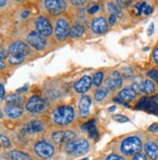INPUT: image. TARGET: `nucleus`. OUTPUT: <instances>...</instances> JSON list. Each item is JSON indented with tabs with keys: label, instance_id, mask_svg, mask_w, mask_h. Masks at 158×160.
I'll use <instances>...</instances> for the list:
<instances>
[{
	"label": "nucleus",
	"instance_id": "obj_44",
	"mask_svg": "<svg viewBox=\"0 0 158 160\" xmlns=\"http://www.w3.org/2000/svg\"><path fill=\"white\" fill-rule=\"evenodd\" d=\"M6 93H5V88L2 82H0V103H2L5 99Z\"/></svg>",
	"mask_w": 158,
	"mask_h": 160
},
{
	"label": "nucleus",
	"instance_id": "obj_35",
	"mask_svg": "<svg viewBox=\"0 0 158 160\" xmlns=\"http://www.w3.org/2000/svg\"><path fill=\"white\" fill-rule=\"evenodd\" d=\"M115 1L119 5L121 6L122 8H127V7H130L134 4V2L136 0H115Z\"/></svg>",
	"mask_w": 158,
	"mask_h": 160
},
{
	"label": "nucleus",
	"instance_id": "obj_31",
	"mask_svg": "<svg viewBox=\"0 0 158 160\" xmlns=\"http://www.w3.org/2000/svg\"><path fill=\"white\" fill-rule=\"evenodd\" d=\"M105 78V74L103 71H97L94 73L93 77H92V84H93L94 88H99L103 84Z\"/></svg>",
	"mask_w": 158,
	"mask_h": 160
},
{
	"label": "nucleus",
	"instance_id": "obj_36",
	"mask_svg": "<svg viewBox=\"0 0 158 160\" xmlns=\"http://www.w3.org/2000/svg\"><path fill=\"white\" fill-rule=\"evenodd\" d=\"M146 77L151 79L152 81H154L156 83H158V71L156 69H151L146 73Z\"/></svg>",
	"mask_w": 158,
	"mask_h": 160
},
{
	"label": "nucleus",
	"instance_id": "obj_13",
	"mask_svg": "<svg viewBox=\"0 0 158 160\" xmlns=\"http://www.w3.org/2000/svg\"><path fill=\"white\" fill-rule=\"evenodd\" d=\"M9 55L15 56H22V58H27L32 54L33 50L30 48V46L25 41L22 40H15L13 41L8 47Z\"/></svg>",
	"mask_w": 158,
	"mask_h": 160
},
{
	"label": "nucleus",
	"instance_id": "obj_47",
	"mask_svg": "<svg viewBox=\"0 0 158 160\" xmlns=\"http://www.w3.org/2000/svg\"><path fill=\"white\" fill-rule=\"evenodd\" d=\"M153 31H154V23H153V22H151V23L150 24V26H148V28H147L146 33H147V35H148V36H151V35H152V33H153Z\"/></svg>",
	"mask_w": 158,
	"mask_h": 160
},
{
	"label": "nucleus",
	"instance_id": "obj_29",
	"mask_svg": "<svg viewBox=\"0 0 158 160\" xmlns=\"http://www.w3.org/2000/svg\"><path fill=\"white\" fill-rule=\"evenodd\" d=\"M12 148H13V142L10 139V137H8L4 133H0V148L10 149Z\"/></svg>",
	"mask_w": 158,
	"mask_h": 160
},
{
	"label": "nucleus",
	"instance_id": "obj_39",
	"mask_svg": "<svg viewBox=\"0 0 158 160\" xmlns=\"http://www.w3.org/2000/svg\"><path fill=\"white\" fill-rule=\"evenodd\" d=\"M111 118H113V120L117 121V122H121V123L130 121V119L127 117L123 116V115H114L113 117H111Z\"/></svg>",
	"mask_w": 158,
	"mask_h": 160
},
{
	"label": "nucleus",
	"instance_id": "obj_17",
	"mask_svg": "<svg viewBox=\"0 0 158 160\" xmlns=\"http://www.w3.org/2000/svg\"><path fill=\"white\" fill-rule=\"evenodd\" d=\"M2 112L4 114V118H7L11 120H18L24 117L25 110L23 106L20 105H7L4 104L2 106Z\"/></svg>",
	"mask_w": 158,
	"mask_h": 160
},
{
	"label": "nucleus",
	"instance_id": "obj_32",
	"mask_svg": "<svg viewBox=\"0 0 158 160\" xmlns=\"http://www.w3.org/2000/svg\"><path fill=\"white\" fill-rule=\"evenodd\" d=\"M142 82H143V79L142 78H136L132 81L131 82V88L139 96L143 95V92H142Z\"/></svg>",
	"mask_w": 158,
	"mask_h": 160
},
{
	"label": "nucleus",
	"instance_id": "obj_33",
	"mask_svg": "<svg viewBox=\"0 0 158 160\" xmlns=\"http://www.w3.org/2000/svg\"><path fill=\"white\" fill-rule=\"evenodd\" d=\"M25 58L22 56H15V55H9V58L7 59V62L9 65H13V66H17L22 63L25 61Z\"/></svg>",
	"mask_w": 158,
	"mask_h": 160
},
{
	"label": "nucleus",
	"instance_id": "obj_53",
	"mask_svg": "<svg viewBox=\"0 0 158 160\" xmlns=\"http://www.w3.org/2000/svg\"><path fill=\"white\" fill-rule=\"evenodd\" d=\"M102 1H106V0H102Z\"/></svg>",
	"mask_w": 158,
	"mask_h": 160
},
{
	"label": "nucleus",
	"instance_id": "obj_16",
	"mask_svg": "<svg viewBox=\"0 0 158 160\" xmlns=\"http://www.w3.org/2000/svg\"><path fill=\"white\" fill-rule=\"evenodd\" d=\"M138 97L139 95L130 87H123L117 90L115 101L122 103V104H130V103L135 102Z\"/></svg>",
	"mask_w": 158,
	"mask_h": 160
},
{
	"label": "nucleus",
	"instance_id": "obj_49",
	"mask_svg": "<svg viewBox=\"0 0 158 160\" xmlns=\"http://www.w3.org/2000/svg\"><path fill=\"white\" fill-rule=\"evenodd\" d=\"M151 101H152V103L155 106H158V94H156V95H154L151 98Z\"/></svg>",
	"mask_w": 158,
	"mask_h": 160
},
{
	"label": "nucleus",
	"instance_id": "obj_50",
	"mask_svg": "<svg viewBox=\"0 0 158 160\" xmlns=\"http://www.w3.org/2000/svg\"><path fill=\"white\" fill-rule=\"evenodd\" d=\"M13 1H15L17 3H20V4H23V3H26V2H29L30 0H13Z\"/></svg>",
	"mask_w": 158,
	"mask_h": 160
},
{
	"label": "nucleus",
	"instance_id": "obj_26",
	"mask_svg": "<svg viewBox=\"0 0 158 160\" xmlns=\"http://www.w3.org/2000/svg\"><path fill=\"white\" fill-rule=\"evenodd\" d=\"M86 32V26L81 22H75L72 24L71 30H70V38L72 39H78L85 34Z\"/></svg>",
	"mask_w": 158,
	"mask_h": 160
},
{
	"label": "nucleus",
	"instance_id": "obj_23",
	"mask_svg": "<svg viewBox=\"0 0 158 160\" xmlns=\"http://www.w3.org/2000/svg\"><path fill=\"white\" fill-rule=\"evenodd\" d=\"M142 92L143 95H152L157 92V83L150 78L143 79L142 82Z\"/></svg>",
	"mask_w": 158,
	"mask_h": 160
},
{
	"label": "nucleus",
	"instance_id": "obj_6",
	"mask_svg": "<svg viewBox=\"0 0 158 160\" xmlns=\"http://www.w3.org/2000/svg\"><path fill=\"white\" fill-rule=\"evenodd\" d=\"M78 137H80V132L77 129L57 128V130L51 131L49 140L57 148H60V147H62L64 144H66Z\"/></svg>",
	"mask_w": 158,
	"mask_h": 160
},
{
	"label": "nucleus",
	"instance_id": "obj_34",
	"mask_svg": "<svg viewBox=\"0 0 158 160\" xmlns=\"http://www.w3.org/2000/svg\"><path fill=\"white\" fill-rule=\"evenodd\" d=\"M89 0H68V3L76 8H81L87 5Z\"/></svg>",
	"mask_w": 158,
	"mask_h": 160
},
{
	"label": "nucleus",
	"instance_id": "obj_37",
	"mask_svg": "<svg viewBox=\"0 0 158 160\" xmlns=\"http://www.w3.org/2000/svg\"><path fill=\"white\" fill-rule=\"evenodd\" d=\"M87 128H88V134H89V138L90 139H94L95 137H97L98 131H97L95 125H92V123H89Z\"/></svg>",
	"mask_w": 158,
	"mask_h": 160
},
{
	"label": "nucleus",
	"instance_id": "obj_52",
	"mask_svg": "<svg viewBox=\"0 0 158 160\" xmlns=\"http://www.w3.org/2000/svg\"><path fill=\"white\" fill-rule=\"evenodd\" d=\"M80 160H89V158H87V157H86V158H81Z\"/></svg>",
	"mask_w": 158,
	"mask_h": 160
},
{
	"label": "nucleus",
	"instance_id": "obj_22",
	"mask_svg": "<svg viewBox=\"0 0 158 160\" xmlns=\"http://www.w3.org/2000/svg\"><path fill=\"white\" fill-rule=\"evenodd\" d=\"M26 101V98L24 97L23 94L22 93H9L6 94L4 102L7 105H20V106H24V103Z\"/></svg>",
	"mask_w": 158,
	"mask_h": 160
},
{
	"label": "nucleus",
	"instance_id": "obj_20",
	"mask_svg": "<svg viewBox=\"0 0 158 160\" xmlns=\"http://www.w3.org/2000/svg\"><path fill=\"white\" fill-rule=\"evenodd\" d=\"M6 157L8 160H36V157L31 153L21 148H10L7 150Z\"/></svg>",
	"mask_w": 158,
	"mask_h": 160
},
{
	"label": "nucleus",
	"instance_id": "obj_51",
	"mask_svg": "<svg viewBox=\"0 0 158 160\" xmlns=\"http://www.w3.org/2000/svg\"><path fill=\"white\" fill-rule=\"evenodd\" d=\"M3 118H4V114H3V112H2L1 107H0V120H2Z\"/></svg>",
	"mask_w": 158,
	"mask_h": 160
},
{
	"label": "nucleus",
	"instance_id": "obj_28",
	"mask_svg": "<svg viewBox=\"0 0 158 160\" xmlns=\"http://www.w3.org/2000/svg\"><path fill=\"white\" fill-rule=\"evenodd\" d=\"M95 160H129V158L120 155L116 152H110V153H105L102 154L99 157H97Z\"/></svg>",
	"mask_w": 158,
	"mask_h": 160
},
{
	"label": "nucleus",
	"instance_id": "obj_41",
	"mask_svg": "<svg viewBox=\"0 0 158 160\" xmlns=\"http://www.w3.org/2000/svg\"><path fill=\"white\" fill-rule=\"evenodd\" d=\"M121 74H122L123 78H125V79H131L133 77V70L130 67H127V68H125L123 70V73H121Z\"/></svg>",
	"mask_w": 158,
	"mask_h": 160
},
{
	"label": "nucleus",
	"instance_id": "obj_38",
	"mask_svg": "<svg viewBox=\"0 0 158 160\" xmlns=\"http://www.w3.org/2000/svg\"><path fill=\"white\" fill-rule=\"evenodd\" d=\"M129 160H150L147 158V156L145 154L144 152H138L136 154H134L133 156H131L129 158Z\"/></svg>",
	"mask_w": 158,
	"mask_h": 160
},
{
	"label": "nucleus",
	"instance_id": "obj_18",
	"mask_svg": "<svg viewBox=\"0 0 158 160\" xmlns=\"http://www.w3.org/2000/svg\"><path fill=\"white\" fill-rule=\"evenodd\" d=\"M154 7L151 3L146 0H141V1H135L132 5V13L137 16H150L153 13Z\"/></svg>",
	"mask_w": 158,
	"mask_h": 160
},
{
	"label": "nucleus",
	"instance_id": "obj_42",
	"mask_svg": "<svg viewBox=\"0 0 158 160\" xmlns=\"http://www.w3.org/2000/svg\"><path fill=\"white\" fill-rule=\"evenodd\" d=\"M9 58V52H8V50H5V49H1L0 50V59L1 60H7Z\"/></svg>",
	"mask_w": 158,
	"mask_h": 160
},
{
	"label": "nucleus",
	"instance_id": "obj_25",
	"mask_svg": "<svg viewBox=\"0 0 158 160\" xmlns=\"http://www.w3.org/2000/svg\"><path fill=\"white\" fill-rule=\"evenodd\" d=\"M109 94H110V92L108 91V89L102 84L101 87L96 88V89L94 90L93 95H92V99H93V101L96 103H102L108 98Z\"/></svg>",
	"mask_w": 158,
	"mask_h": 160
},
{
	"label": "nucleus",
	"instance_id": "obj_2",
	"mask_svg": "<svg viewBox=\"0 0 158 160\" xmlns=\"http://www.w3.org/2000/svg\"><path fill=\"white\" fill-rule=\"evenodd\" d=\"M78 118V112L70 104L57 105L51 108L48 119L52 126L57 128H67L71 126Z\"/></svg>",
	"mask_w": 158,
	"mask_h": 160
},
{
	"label": "nucleus",
	"instance_id": "obj_43",
	"mask_svg": "<svg viewBox=\"0 0 158 160\" xmlns=\"http://www.w3.org/2000/svg\"><path fill=\"white\" fill-rule=\"evenodd\" d=\"M11 0H0V10H4L10 6Z\"/></svg>",
	"mask_w": 158,
	"mask_h": 160
},
{
	"label": "nucleus",
	"instance_id": "obj_45",
	"mask_svg": "<svg viewBox=\"0 0 158 160\" xmlns=\"http://www.w3.org/2000/svg\"><path fill=\"white\" fill-rule=\"evenodd\" d=\"M116 21H117V17H116V16H115V15H110V16H109L108 22H109L110 26L115 25L116 22Z\"/></svg>",
	"mask_w": 158,
	"mask_h": 160
},
{
	"label": "nucleus",
	"instance_id": "obj_1",
	"mask_svg": "<svg viewBox=\"0 0 158 160\" xmlns=\"http://www.w3.org/2000/svg\"><path fill=\"white\" fill-rule=\"evenodd\" d=\"M147 133L144 131L124 134L115 138L109 144L108 148L111 152H116L130 158L134 154L143 152L144 141Z\"/></svg>",
	"mask_w": 158,
	"mask_h": 160
},
{
	"label": "nucleus",
	"instance_id": "obj_40",
	"mask_svg": "<svg viewBox=\"0 0 158 160\" xmlns=\"http://www.w3.org/2000/svg\"><path fill=\"white\" fill-rule=\"evenodd\" d=\"M99 11H100V6H99V4H96V3L90 5V7L88 8V14L89 15H95Z\"/></svg>",
	"mask_w": 158,
	"mask_h": 160
},
{
	"label": "nucleus",
	"instance_id": "obj_46",
	"mask_svg": "<svg viewBox=\"0 0 158 160\" xmlns=\"http://www.w3.org/2000/svg\"><path fill=\"white\" fill-rule=\"evenodd\" d=\"M152 59H153L154 63L158 66V46L156 48H154V50L152 51Z\"/></svg>",
	"mask_w": 158,
	"mask_h": 160
},
{
	"label": "nucleus",
	"instance_id": "obj_21",
	"mask_svg": "<svg viewBox=\"0 0 158 160\" xmlns=\"http://www.w3.org/2000/svg\"><path fill=\"white\" fill-rule=\"evenodd\" d=\"M63 96V92H62V88L57 83H52V86H49L47 88V89L45 90V98L48 99L51 104L52 102L57 101L58 99H60Z\"/></svg>",
	"mask_w": 158,
	"mask_h": 160
},
{
	"label": "nucleus",
	"instance_id": "obj_4",
	"mask_svg": "<svg viewBox=\"0 0 158 160\" xmlns=\"http://www.w3.org/2000/svg\"><path fill=\"white\" fill-rule=\"evenodd\" d=\"M24 110L32 117H43L49 114L51 110V102L44 96L31 95L24 103Z\"/></svg>",
	"mask_w": 158,
	"mask_h": 160
},
{
	"label": "nucleus",
	"instance_id": "obj_24",
	"mask_svg": "<svg viewBox=\"0 0 158 160\" xmlns=\"http://www.w3.org/2000/svg\"><path fill=\"white\" fill-rule=\"evenodd\" d=\"M106 9L110 15H115L117 17V18H122L123 16V8L119 6L115 0H109L106 4Z\"/></svg>",
	"mask_w": 158,
	"mask_h": 160
},
{
	"label": "nucleus",
	"instance_id": "obj_11",
	"mask_svg": "<svg viewBox=\"0 0 158 160\" xmlns=\"http://www.w3.org/2000/svg\"><path fill=\"white\" fill-rule=\"evenodd\" d=\"M25 42L35 52H44L49 48V39L40 35L36 30H31L27 33Z\"/></svg>",
	"mask_w": 158,
	"mask_h": 160
},
{
	"label": "nucleus",
	"instance_id": "obj_14",
	"mask_svg": "<svg viewBox=\"0 0 158 160\" xmlns=\"http://www.w3.org/2000/svg\"><path fill=\"white\" fill-rule=\"evenodd\" d=\"M92 103H93V99H92V96L88 95V94H82L80 97L77 105V112H78L79 118L85 119L90 116Z\"/></svg>",
	"mask_w": 158,
	"mask_h": 160
},
{
	"label": "nucleus",
	"instance_id": "obj_48",
	"mask_svg": "<svg viewBox=\"0 0 158 160\" xmlns=\"http://www.w3.org/2000/svg\"><path fill=\"white\" fill-rule=\"evenodd\" d=\"M8 68V65L5 61L0 59V71H6Z\"/></svg>",
	"mask_w": 158,
	"mask_h": 160
},
{
	"label": "nucleus",
	"instance_id": "obj_19",
	"mask_svg": "<svg viewBox=\"0 0 158 160\" xmlns=\"http://www.w3.org/2000/svg\"><path fill=\"white\" fill-rule=\"evenodd\" d=\"M92 87H93L92 78L88 76V75H85V76L80 78L77 82H74L73 89L75 91V93L82 95V94H86V92L89 91Z\"/></svg>",
	"mask_w": 158,
	"mask_h": 160
},
{
	"label": "nucleus",
	"instance_id": "obj_7",
	"mask_svg": "<svg viewBox=\"0 0 158 160\" xmlns=\"http://www.w3.org/2000/svg\"><path fill=\"white\" fill-rule=\"evenodd\" d=\"M53 25V38L54 40L62 43L66 41L67 38L70 36V30H71V22L68 20V18L61 15L58 17H55L54 21L52 22Z\"/></svg>",
	"mask_w": 158,
	"mask_h": 160
},
{
	"label": "nucleus",
	"instance_id": "obj_8",
	"mask_svg": "<svg viewBox=\"0 0 158 160\" xmlns=\"http://www.w3.org/2000/svg\"><path fill=\"white\" fill-rule=\"evenodd\" d=\"M50 125L51 123L49 119H44L41 117H34L25 122L22 131L24 135H39L45 133Z\"/></svg>",
	"mask_w": 158,
	"mask_h": 160
},
{
	"label": "nucleus",
	"instance_id": "obj_9",
	"mask_svg": "<svg viewBox=\"0 0 158 160\" xmlns=\"http://www.w3.org/2000/svg\"><path fill=\"white\" fill-rule=\"evenodd\" d=\"M41 6L45 15L58 17L66 12L68 2L67 0H41Z\"/></svg>",
	"mask_w": 158,
	"mask_h": 160
},
{
	"label": "nucleus",
	"instance_id": "obj_10",
	"mask_svg": "<svg viewBox=\"0 0 158 160\" xmlns=\"http://www.w3.org/2000/svg\"><path fill=\"white\" fill-rule=\"evenodd\" d=\"M34 30L47 39H50L53 35V25L50 20L49 16L42 14L35 18L34 20Z\"/></svg>",
	"mask_w": 158,
	"mask_h": 160
},
{
	"label": "nucleus",
	"instance_id": "obj_5",
	"mask_svg": "<svg viewBox=\"0 0 158 160\" xmlns=\"http://www.w3.org/2000/svg\"><path fill=\"white\" fill-rule=\"evenodd\" d=\"M57 148L50 140L39 139L36 140L31 146V152L35 157L41 160H49L57 153Z\"/></svg>",
	"mask_w": 158,
	"mask_h": 160
},
{
	"label": "nucleus",
	"instance_id": "obj_30",
	"mask_svg": "<svg viewBox=\"0 0 158 160\" xmlns=\"http://www.w3.org/2000/svg\"><path fill=\"white\" fill-rule=\"evenodd\" d=\"M103 86L108 89V91L110 93H114V92H116L117 90L116 83H115V82H114V80H113V78H111V75H109V76H106L104 78Z\"/></svg>",
	"mask_w": 158,
	"mask_h": 160
},
{
	"label": "nucleus",
	"instance_id": "obj_15",
	"mask_svg": "<svg viewBox=\"0 0 158 160\" xmlns=\"http://www.w3.org/2000/svg\"><path fill=\"white\" fill-rule=\"evenodd\" d=\"M90 29L92 33L97 35H103L110 29V24L108 18L105 16L94 17L90 22Z\"/></svg>",
	"mask_w": 158,
	"mask_h": 160
},
{
	"label": "nucleus",
	"instance_id": "obj_27",
	"mask_svg": "<svg viewBox=\"0 0 158 160\" xmlns=\"http://www.w3.org/2000/svg\"><path fill=\"white\" fill-rule=\"evenodd\" d=\"M111 78H113V80H114V82L116 83L117 90L123 88L124 78H123L121 73H120L118 70H114L113 72L111 73Z\"/></svg>",
	"mask_w": 158,
	"mask_h": 160
},
{
	"label": "nucleus",
	"instance_id": "obj_3",
	"mask_svg": "<svg viewBox=\"0 0 158 160\" xmlns=\"http://www.w3.org/2000/svg\"><path fill=\"white\" fill-rule=\"evenodd\" d=\"M62 152L72 158H79L86 155L92 149V144L88 138L80 136L60 147Z\"/></svg>",
	"mask_w": 158,
	"mask_h": 160
},
{
	"label": "nucleus",
	"instance_id": "obj_12",
	"mask_svg": "<svg viewBox=\"0 0 158 160\" xmlns=\"http://www.w3.org/2000/svg\"><path fill=\"white\" fill-rule=\"evenodd\" d=\"M143 152L150 160H158V137L153 134H146L143 145Z\"/></svg>",
	"mask_w": 158,
	"mask_h": 160
}]
</instances>
